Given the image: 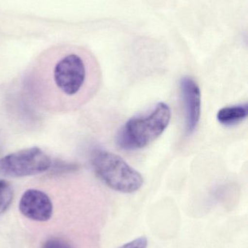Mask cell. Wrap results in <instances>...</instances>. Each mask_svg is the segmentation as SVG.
I'll return each mask as SVG.
<instances>
[{
	"label": "cell",
	"instance_id": "obj_9",
	"mask_svg": "<svg viewBox=\"0 0 248 248\" xmlns=\"http://www.w3.org/2000/svg\"><path fill=\"white\" fill-rule=\"evenodd\" d=\"M42 248H72L69 243L62 239L51 238L47 240Z\"/></svg>",
	"mask_w": 248,
	"mask_h": 248
},
{
	"label": "cell",
	"instance_id": "obj_1",
	"mask_svg": "<svg viewBox=\"0 0 248 248\" xmlns=\"http://www.w3.org/2000/svg\"><path fill=\"white\" fill-rule=\"evenodd\" d=\"M53 55L52 79L60 94L68 97L92 96L100 82L96 65L82 51L64 46L51 50Z\"/></svg>",
	"mask_w": 248,
	"mask_h": 248
},
{
	"label": "cell",
	"instance_id": "obj_3",
	"mask_svg": "<svg viewBox=\"0 0 248 248\" xmlns=\"http://www.w3.org/2000/svg\"><path fill=\"white\" fill-rule=\"evenodd\" d=\"M93 166L99 179L117 192L133 193L144 185L142 175L115 153L99 150L93 156Z\"/></svg>",
	"mask_w": 248,
	"mask_h": 248
},
{
	"label": "cell",
	"instance_id": "obj_2",
	"mask_svg": "<svg viewBox=\"0 0 248 248\" xmlns=\"http://www.w3.org/2000/svg\"><path fill=\"white\" fill-rule=\"evenodd\" d=\"M171 110L167 104L159 103L144 116L130 119L119 131L117 145L122 150L144 148L157 140L168 126Z\"/></svg>",
	"mask_w": 248,
	"mask_h": 248
},
{
	"label": "cell",
	"instance_id": "obj_7",
	"mask_svg": "<svg viewBox=\"0 0 248 248\" xmlns=\"http://www.w3.org/2000/svg\"><path fill=\"white\" fill-rule=\"evenodd\" d=\"M248 114V105H238L223 108L218 110L216 118L220 124L230 126L243 122L247 118Z\"/></svg>",
	"mask_w": 248,
	"mask_h": 248
},
{
	"label": "cell",
	"instance_id": "obj_8",
	"mask_svg": "<svg viewBox=\"0 0 248 248\" xmlns=\"http://www.w3.org/2000/svg\"><path fill=\"white\" fill-rule=\"evenodd\" d=\"M14 198L13 186L7 181L0 179V216L7 211Z\"/></svg>",
	"mask_w": 248,
	"mask_h": 248
},
{
	"label": "cell",
	"instance_id": "obj_10",
	"mask_svg": "<svg viewBox=\"0 0 248 248\" xmlns=\"http://www.w3.org/2000/svg\"><path fill=\"white\" fill-rule=\"evenodd\" d=\"M148 240L146 237H140L118 248H147Z\"/></svg>",
	"mask_w": 248,
	"mask_h": 248
},
{
	"label": "cell",
	"instance_id": "obj_5",
	"mask_svg": "<svg viewBox=\"0 0 248 248\" xmlns=\"http://www.w3.org/2000/svg\"><path fill=\"white\" fill-rule=\"evenodd\" d=\"M19 210L29 219L43 222L50 219L53 205L50 197L43 191L29 189L20 198Z\"/></svg>",
	"mask_w": 248,
	"mask_h": 248
},
{
	"label": "cell",
	"instance_id": "obj_4",
	"mask_svg": "<svg viewBox=\"0 0 248 248\" xmlns=\"http://www.w3.org/2000/svg\"><path fill=\"white\" fill-rule=\"evenodd\" d=\"M52 166L50 157L39 147H29L0 158V175L20 178L40 174Z\"/></svg>",
	"mask_w": 248,
	"mask_h": 248
},
{
	"label": "cell",
	"instance_id": "obj_6",
	"mask_svg": "<svg viewBox=\"0 0 248 248\" xmlns=\"http://www.w3.org/2000/svg\"><path fill=\"white\" fill-rule=\"evenodd\" d=\"M181 91L186 109V128L191 134L198 126L201 114V93L196 81L184 77L180 82Z\"/></svg>",
	"mask_w": 248,
	"mask_h": 248
}]
</instances>
